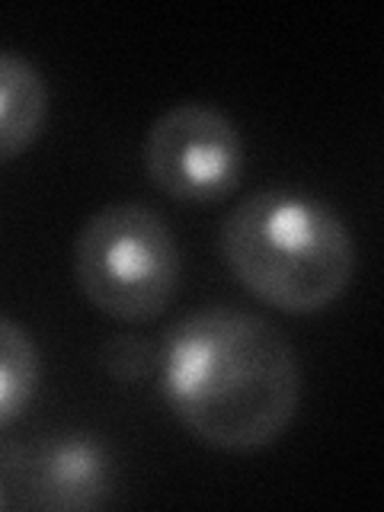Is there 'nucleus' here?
I'll list each match as a JSON object with an SVG mask.
<instances>
[{
  "mask_svg": "<svg viewBox=\"0 0 384 512\" xmlns=\"http://www.w3.org/2000/svg\"><path fill=\"white\" fill-rule=\"evenodd\" d=\"M160 346L144 340L138 333H116L100 346L103 372L119 384H141L157 375Z\"/></svg>",
  "mask_w": 384,
  "mask_h": 512,
  "instance_id": "8",
  "label": "nucleus"
},
{
  "mask_svg": "<svg viewBox=\"0 0 384 512\" xmlns=\"http://www.w3.org/2000/svg\"><path fill=\"white\" fill-rule=\"evenodd\" d=\"M42 384V356L16 320L0 314V432L32 407Z\"/></svg>",
  "mask_w": 384,
  "mask_h": 512,
  "instance_id": "7",
  "label": "nucleus"
},
{
  "mask_svg": "<svg viewBox=\"0 0 384 512\" xmlns=\"http://www.w3.org/2000/svg\"><path fill=\"white\" fill-rule=\"evenodd\" d=\"M218 247L256 301L292 317L327 311L356 276V240L343 215L295 189H260L237 202Z\"/></svg>",
  "mask_w": 384,
  "mask_h": 512,
  "instance_id": "2",
  "label": "nucleus"
},
{
  "mask_svg": "<svg viewBox=\"0 0 384 512\" xmlns=\"http://www.w3.org/2000/svg\"><path fill=\"white\" fill-rule=\"evenodd\" d=\"M16 506L42 512H87L116 490V458L90 432H48L10 448L4 461Z\"/></svg>",
  "mask_w": 384,
  "mask_h": 512,
  "instance_id": "5",
  "label": "nucleus"
},
{
  "mask_svg": "<svg viewBox=\"0 0 384 512\" xmlns=\"http://www.w3.org/2000/svg\"><path fill=\"white\" fill-rule=\"evenodd\" d=\"M148 180L186 205L228 199L244 176V138L212 103L183 100L151 122L141 144Z\"/></svg>",
  "mask_w": 384,
  "mask_h": 512,
  "instance_id": "4",
  "label": "nucleus"
},
{
  "mask_svg": "<svg viewBox=\"0 0 384 512\" xmlns=\"http://www.w3.org/2000/svg\"><path fill=\"white\" fill-rule=\"evenodd\" d=\"M157 378L173 420L218 452H260L285 436L301 404V362L266 317L205 308L173 324Z\"/></svg>",
  "mask_w": 384,
  "mask_h": 512,
  "instance_id": "1",
  "label": "nucleus"
},
{
  "mask_svg": "<svg viewBox=\"0 0 384 512\" xmlns=\"http://www.w3.org/2000/svg\"><path fill=\"white\" fill-rule=\"evenodd\" d=\"M7 506H10V487H7L4 474H0V509H7Z\"/></svg>",
  "mask_w": 384,
  "mask_h": 512,
  "instance_id": "9",
  "label": "nucleus"
},
{
  "mask_svg": "<svg viewBox=\"0 0 384 512\" xmlns=\"http://www.w3.org/2000/svg\"><path fill=\"white\" fill-rule=\"evenodd\" d=\"M52 112V90L29 58L0 48V164L32 148Z\"/></svg>",
  "mask_w": 384,
  "mask_h": 512,
  "instance_id": "6",
  "label": "nucleus"
},
{
  "mask_svg": "<svg viewBox=\"0 0 384 512\" xmlns=\"http://www.w3.org/2000/svg\"><path fill=\"white\" fill-rule=\"evenodd\" d=\"M180 244L164 215L144 202H112L74 237V279L96 311L144 324L160 317L180 288Z\"/></svg>",
  "mask_w": 384,
  "mask_h": 512,
  "instance_id": "3",
  "label": "nucleus"
}]
</instances>
